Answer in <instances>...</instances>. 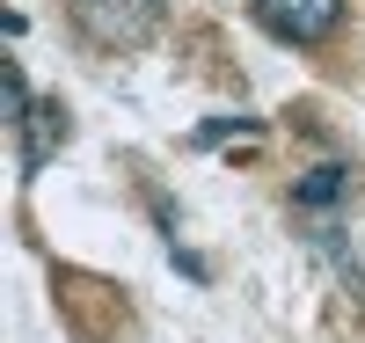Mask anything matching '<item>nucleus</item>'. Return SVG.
<instances>
[{
  "label": "nucleus",
  "mask_w": 365,
  "mask_h": 343,
  "mask_svg": "<svg viewBox=\"0 0 365 343\" xmlns=\"http://www.w3.org/2000/svg\"><path fill=\"white\" fill-rule=\"evenodd\" d=\"M66 8H73V29H81L88 44H103V51H139V44L161 29L168 0H66Z\"/></svg>",
  "instance_id": "nucleus-1"
},
{
  "label": "nucleus",
  "mask_w": 365,
  "mask_h": 343,
  "mask_svg": "<svg viewBox=\"0 0 365 343\" xmlns=\"http://www.w3.org/2000/svg\"><path fill=\"white\" fill-rule=\"evenodd\" d=\"M256 15H263L270 37H285V44H322V37H336L344 0H256Z\"/></svg>",
  "instance_id": "nucleus-2"
},
{
  "label": "nucleus",
  "mask_w": 365,
  "mask_h": 343,
  "mask_svg": "<svg viewBox=\"0 0 365 343\" xmlns=\"http://www.w3.org/2000/svg\"><path fill=\"white\" fill-rule=\"evenodd\" d=\"M15 132H22V168H44L51 153L66 146V132H73V124H66V110H58V103H37V110L15 124Z\"/></svg>",
  "instance_id": "nucleus-3"
},
{
  "label": "nucleus",
  "mask_w": 365,
  "mask_h": 343,
  "mask_svg": "<svg viewBox=\"0 0 365 343\" xmlns=\"http://www.w3.org/2000/svg\"><path fill=\"white\" fill-rule=\"evenodd\" d=\"M344 190H351V168H336V161H322V168H307V175L292 183V205H314V212H322V205H336Z\"/></svg>",
  "instance_id": "nucleus-4"
}]
</instances>
